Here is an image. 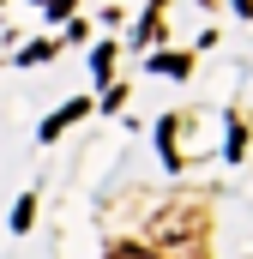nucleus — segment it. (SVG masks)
Returning <instances> with one entry per match:
<instances>
[{
  "label": "nucleus",
  "instance_id": "nucleus-1",
  "mask_svg": "<svg viewBox=\"0 0 253 259\" xmlns=\"http://www.w3.org/2000/svg\"><path fill=\"white\" fill-rule=\"evenodd\" d=\"M85 115H91V103H85V97H78V103H66V109L55 115V121H43V139H55V133H66L72 121H85Z\"/></svg>",
  "mask_w": 253,
  "mask_h": 259
},
{
  "label": "nucleus",
  "instance_id": "nucleus-2",
  "mask_svg": "<svg viewBox=\"0 0 253 259\" xmlns=\"http://www.w3.org/2000/svg\"><path fill=\"white\" fill-rule=\"evenodd\" d=\"M30 217H36V199L24 193V199H18V211H12V229H18V235H24V229H30Z\"/></svg>",
  "mask_w": 253,
  "mask_h": 259
},
{
  "label": "nucleus",
  "instance_id": "nucleus-3",
  "mask_svg": "<svg viewBox=\"0 0 253 259\" xmlns=\"http://www.w3.org/2000/svg\"><path fill=\"white\" fill-rule=\"evenodd\" d=\"M157 72H169V78H181V72H187V55H157Z\"/></svg>",
  "mask_w": 253,
  "mask_h": 259
},
{
  "label": "nucleus",
  "instance_id": "nucleus-4",
  "mask_svg": "<svg viewBox=\"0 0 253 259\" xmlns=\"http://www.w3.org/2000/svg\"><path fill=\"white\" fill-rule=\"evenodd\" d=\"M109 259H151V253H139V247H115Z\"/></svg>",
  "mask_w": 253,
  "mask_h": 259
}]
</instances>
